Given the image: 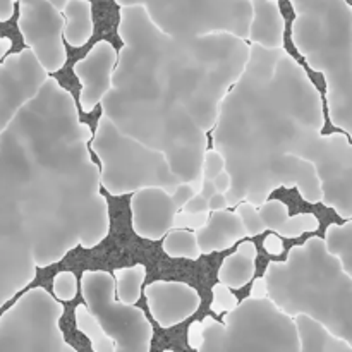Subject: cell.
<instances>
[{
	"label": "cell",
	"mask_w": 352,
	"mask_h": 352,
	"mask_svg": "<svg viewBox=\"0 0 352 352\" xmlns=\"http://www.w3.org/2000/svg\"><path fill=\"white\" fill-rule=\"evenodd\" d=\"M294 323L296 330H298L301 352L351 351V347L340 337L333 336L323 323L311 318V316L296 315Z\"/></svg>",
	"instance_id": "16"
},
{
	"label": "cell",
	"mask_w": 352,
	"mask_h": 352,
	"mask_svg": "<svg viewBox=\"0 0 352 352\" xmlns=\"http://www.w3.org/2000/svg\"><path fill=\"white\" fill-rule=\"evenodd\" d=\"M195 189L191 188V184H188V182H181V184L175 188V191L172 192V198H174L175 205H177V208L181 210L182 206L186 205V201H188L189 198H191L192 195H195Z\"/></svg>",
	"instance_id": "28"
},
{
	"label": "cell",
	"mask_w": 352,
	"mask_h": 352,
	"mask_svg": "<svg viewBox=\"0 0 352 352\" xmlns=\"http://www.w3.org/2000/svg\"><path fill=\"white\" fill-rule=\"evenodd\" d=\"M212 181H213V186H215L217 191H219V192H223V195H226V192L229 191L230 175H229V172H227V170H222L220 174H217L215 177L212 179Z\"/></svg>",
	"instance_id": "34"
},
{
	"label": "cell",
	"mask_w": 352,
	"mask_h": 352,
	"mask_svg": "<svg viewBox=\"0 0 352 352\" xmlns=\"http://www.w3.org/2000/svg\"><path fill=\"white\" fill-rule=\"evenodd\" d=\"M212 306H210V309H212L215 315H222V313H227L230 311V309H234L237 306V298L234 296L232 289L227 287L226 284H222V282H219V284H215L212 287Z\"/></svg>",
	"instance_id": "25"
},
{
	"label": "cell",
	"mask_w": 352,
	"mask_h": 352,
	"mask_svg": "<svg viewBox=\"0 0 352 352\" xmlns=\"http://www.w3.org/2000/svg\"><path fill=\"white\" fill-rule=\"evenodd\" d=\"M203 340V323L201 322H196L192 323V325H189V330H188V342L189 346L192 347V349L198 351L199 344H201Z\"/></svg>",
	"instance_id": "31"
},
{
	"label": "cell",
	"mask_w": 352,
	"mask_h": 352,
	"mask_svg": "<svg viewBox=\"0 0 352 352\" xmlns=\"http://www.w3.org/2000/svg\"><path fill=\"white\" fill-rule=\"evenodd\" d=\"M89 146L100 160V182L109 195H133L138 189L151 186L174 192L181 184L160 150L120 131L103 113Z\"/></svg>",
	"instance_id": "6"
},
{
	"label": "cell",
	"mask_w": 352,
	"mask_h": 352,
	"mask_svg": "<svg viewBox=\"0 0 352 352\" xmlns=\"http://www.w3.org/2000/svg\"><path fill=\"white\" fill-rule=\"evenodd\" d=\"M199 352H301L294 318L270 298H248L222 323L203 320Z\"/></svg>",
	"instance_id": "5"
},
{
	"label": "cell",
	"mask_w": 352,
	"mask_h": 352,
	"mask_svg": "<svg viewBox=\"0 0 352 352\" xmlns=\"http://www.w3.org/2000/svg\"><path fill=\"white\" fill-rule=\"evenodd\" d=\"M91 138L72 93L50 76L0 138V206L38 268L58 263L78 246L93 250L109 236V203L100 192Z\"/></svg>",
	"instance_id": "2"
},
{
	"label": "cell",
	"mask_w": 352,
	"mask_h": 352,
	"mask_svg": "<svg viewBox=\"0 0 352 352\" xmlns=\"http://www.w3.org/2000/svg\"><path fill=\"white\" fill-rule=\"evenodd\" d=\"M14 12H16L14 0H0V23H7L12 19Z\"/></svg>",
	"instance_id": "32"
},
{
	"label": "cell",
	"mask_w": 352,
	"mask_h": 352,
	"mask_svg": "<svg viewBox=\"0 0 352 352\" xmlns=\"http://www.w3.org/2000/svg\"><path fill=\"white\" fill-rule=\"evenodd\" d=\"M52 291L58 301H72L78 296V277L72 272H58L52 280Z\"/></svg>",
	"instance_id": "24"
},
{
	"label": "cell",
	"mask_w": 352,
	"mask_h": 352,
	"mask_svg": "<svg viewBox=\"0 0 352 352\" xmlns=\"http://www.w3.org/2000/svg\"><path fill=\"white\" fill-rule=\"evenodd\" d=\"M85 305L95 315L116 352H148L153 340V327L143 309L126 305L116 296V278L107 270H86L81 275Z\"/></svg>",
	"instance_id": "9"
},
{
	"label": "cell",
	"mask_w": 352,
	"mask_h": 352,
	"mask_svg": "<svg viewBox=\"0 0 352 352\" xmlns=\"http://www.w3.org/2000/svg\"><path fill=\"white\" fill-rule=\"evenodd\" d=\"M226 170V160L219 150H208L206 148L205 158H203V179H213L217 174Z\"/></svg>",
	"instance_id": "27"
},
{
	"label": "cell",
	"mask_w": 352,
	"mask_h": 352,
	"mask_svg": "<svg viewBox=\"0 0 352 352\" xmlns=\"http://www.w3.org/2000/svg\"><path fill=\"white\" fill-rule=\"evenodd\" d=\"M268 298L287 315H308L340 339L351 337L352 282L327 250L323 237L309 236L287 251L284 261L265 268Z\"/></svg>",
	"instance_id": "4"
},
{
	"label": "cell",
	"mask_w": 352,
	"mask_h": 352,
	"mask_svg": "<svg viewBox=\"0 0 352 352\" xmlns=\"http://www.w3.org/2000/svg\"><path fill=\"white\" fill-rule=\"evenodd\" d=\"M210 212H184V210H177L174 217V223L172 229H195L198 230L203 227L208 220Z\"/></svg>",
	"instance_id": "26"
},
{
	"label": "cell",
	"mask_w": 352,
	"mask_h": 352,
	"mask_svg": "<svg viewBox=\"0 0 352 352\" xmlns=\"http://www.w3.org/2000/svg\"><path fill=\"white\" fill-rule=\"evenodd\" d=\"M195 232L201 254L227 251L246 237V230L241 223V219L236 212H229V210L213 212L205 226L199 227Z\"/></svg>",
	"instance_id": "14"
},
{
	"label": "cell",
	"mask_w": 352,
	"mask_h": 352,
	"mask_svg": "<svg viewBox=\"0 0 352 352\" xmlns=\"http://www.w3.org/2000/svg\"><path fill=\"white\" fill-rule=\"evenodd\" d=\"M119 7L141 6L155 26L179 38L230 33L248 40L250 0H116Z\"/></svg>",
	"instance_id": "7"
},
{
	"label": "cell",
	"mask_w": 352,
	"mask_h": 352,
	"mask_svg": "<svg viewBox=\"0 0 352 352\" xmlns=\"http://www.w3.org/2000/svg\"><path fill=\"white\" fill-rule=\"evenodd\" d=\"M116 296L126 305H136L141 298V289L146 280V267L141 263L131 267L117 268L116 275Z\"/></svg>",
	"instance_id": "19"
},
{
	"label": "cell",
	"mask_w": 352,
	"mask_h": 352,
	"mask_svg": "<svg viewBox=\"0 0 352 352\" xmlns=\"http://www.w3.org/2000/svg\"><path fill=\"white\" fill-rule=\"evenodd\" d=\"M117 65V50L107 40H100L91 50L74 64L72 71L81 85L79 107L85 113H91L103 96L112 88L113 69Z\"/></svg>",
	"instance_id": "11"
},
{
	"label": "cell",
	"mask_w": 352,
	"mask_h": 352,
	"mask_svg": "<svg viewBox=\"0 0 352 352\" xmlns=\"http://www.w3.org/2000/svg\"><path fill=\"white\" fill-rule=\"evenodd\" d=\"M251 23L248 40L267 48L285 45V17L278 0H250Z\"/></svg>",
	"instance_id": "15"
},
{
	"label": "cell",
	"mask_w": 352,
	"mask_h": 352,
	"mask_svg": "<svg viewBox=\"0 0 352 352\" xmlns=\"http://www.w3.org/2000/svg\"><path fill=\"white\" fill-rule=\"evenodd\" d=\"M258 212H260L261 220H263L265 227L270 229L272 232H277L278 227L284 223V220L289 217V206L285 205L280 199H270L261 203L258 206Z\"/></svg>",
	"instance_id": "22"
},
{
	"label": "cell",
	"mask_w": 352,
	"mask_h": 352,
	"mask_svg": "<svg viewBox=\"0 0 352 352\" xmlns=\"http://www.w3.org/2000/svg\"><path fill=\"white\" fill-rule=\"evenodd\" d=\"M198 192L203 196V198H206V199L212 198V196L217 192V188H215V186H213L212 179H203L201 189H199Z\"/></svg>",
	"instance_id": "36"
},
{
	"label": "cell",
	"mask_w": 352,
	"mask_h": 352,
	"mask_svg": "<svg viewBox=\"0 0 352 352\" xmlns=\"http://www.w3.org/2000/svg\"><path fill=\"white\" fill-rule=\"evenodd\" d=\"M263 248L268 254H272V256H280V254H284L285 251L284 243H282L280 237L275 236V234H270L268 237H265Z\"/></svg>",
	"instance_id": "30"
},
{
	"label": "cell",
	"mask_w": 352,
	"mask_h": 352,
	"mask_svg": "<svg viewBox=\"0 0 352 352\" xmlns=\"http://www.w3.org/2000/svg\"><path fill=\"white\" fill-rule=\"evenodd\" d=\"M250 296L251 298H267L268 287H267V280H265V277H258L256 280L253 282Z\"/></svg>",
	"instance_id": "35"
},
{
	"label": "cell",
	"mask_w": 352,
	"mask_h": 352,
	"mask_svg": "<svg viewBox=\"0 0 352 352\" xmlns=\"http://www.w3.org/2000/svg\"><path fill=\"white\" fill-rule=\"evenodd\" d=\"M323 126L325 105L308 69L285 47L251 45L212 129L230 175L229 206H260L280 188L298 189L309 205L322 201L309 158Z\"/></svg>",
	"instance_id": "3"
},
{
	"label": "cell",
	"mask_w": 352,
	"mask_h": 352,
	"mask_svg": "<svg viewBox=\"0 0 352 352\" xmlns=\"http://www.w3.org/2000/svg\"><path fill=\"white\" fill-rule=\"evenodd\" d=\"M177 210L172 192L164 188L151 186L138 189L131 198V223L134 234L148 241L164 239L172 229Z\"/></svg>",
	"instance_id": "12"
},
{
	"label": "cell",
	"mask_w": 352,
	"mask_h": 352,
	"mask_svg": "<svg viewBox=\"0 0 352 352\" xmlns=\"http://www.w3.org/2000/svg\"><path fill=\"white\" fill-rule=\"evenodd\" d=\"M181 210H184V212H210L208 199L203 198L199 192H195Z\"/></svg>",
	"instance_id": "29"
},
{
	"label": "cell",
	"mask_w": 352,
	"mask_h": 352,
	"mask_svg": "<svg viewBox=\"0 0 352 352\" xmlns=\"http://www.w3.org/2000/svg\"><path fill=\"white\" fill-rule=\"evenodd\" d=\"M148 309L162 329H172L191 318L201 305L199 292L186 282L155 280L144 289Z\"/></svg>",
	"instance_id": "13"
},
{
	"label": "cell",
	"mask_w": 352,
	"mask_h": 352,
	"mask_svg": "<svg viewBox=\"0 0 352 352\" xmlns=\"http://www.w3.org/2000/svg\"><path fill=\"white\" fill-rule=\"evenodd\" d=\"M17 31L48 72L60 71L67 60L64 45L65 17L47 0H17Z\"/></svg>",
	"instance_id": "10"
},
{
	"label": "cell",
	"mask_w": 352,
	"mask_h": 352,
	"mask_svg": "<svg viewBox=\"0 0 352 352\" xmlns=\"http://www.w3.org/2000/svg\"><path fill=\"white\" fill-rule=\"evenodd\" d=\"M47 2H50L55 9H58L62 12V10L65 9V6H67L69 0H47Z\"/></svg>",
	"instance_id": "37"
},
{
	"label": "cell",
	"mask_w": 352,
	"mask_h": 352,
	"mask_svg": "<svg viewBox=\"0 0 352 352\" xmlns=\"http://www.w3.org/2000/svg\"><path fill=\"white\" fill-rule=\"evenodd\" d=\"M112 88L102 113L120 131L160 150L172 172L196 192L203 182L206 133L250 57L244 38L210 33L179 38L164 33L141 6L120 7Z\"/></svg>",
	"instance_id": "1"
},
{
	"label": "cell",
	"mask_w": 352,
	"mask_h": 352,
	"mask_svg": "<svg viewBox=\"0 0 352 352\" xmlns=\"http://www.w3.org/2000/svg\"><path fill=\"white\" fill-rule=\"evenodd\" d=\"M210 212H219V210H227L229 208V203H227V196L223 192L217 191L212 198L208 199Z\"/></svg>",
	"instance_id": "33"
},
{
	"label": "cell",
	"mask_w": 352,
	"mask_h": 352,
	"mask_svg": "<svg viewBox=\"0 0 352 352\" xmlns=\"http://www.w3.org/2000/svg\"><path fill=\"white\" fill-rule=\"evenodd\" d=\"M162 250L170 258H184V260H198L201 250L198 246L196 232L188 229H170L164 236Z\"/></svg>",
	"instance_id": "21"
},
{
	"label": "cell",
	"mask_w": 352,
	"mask_h": 352,
	"mask_svg": "<svg viewBox=\"0 0 352 352\" xmlns=\"http://www.w3.org/2000/svg\"><path fill=\"white\" fill-rule=\"evenodd\" d=\"M62 316L64 306L47 289H24L0 315V347L30 352H76L58 325Z\"/></svg>",
	"instance_id": "8"
},
{
	"label": "cell",
	"mask_w": 352,
	"mask_h": 352,
	"mask_svg": "<svg viewBox=\"0 0 352 352\" xmlns=\"http://www.w3.org/2000/svg\"><path fill=\"white\" fill-rule=\"evenodd\" d=\"M237 217L241 219V223H243L244 230H246V236L254 237L260 236L267 230L263 220H261L260 212H258V206L253 205L250 201H241L239 205H236Z\"/></svg>",
	"instance_id": "23"
},
{
	"label": "cell",
	"mask_w": 352,
	"mask_h": 352,
	"mask_svg": "<svg viewBox=\"0 0 352 352\" xmlns=\"http://www.w3.org/2000/svg\"><path fill=\"white\" fill-rule=\"evenodd\" d=\"M74 320L76 327H78L79 332L89 340L91 344V349L95 352H116L112 339L107 336L105 330L102 329L98 320L95 318L91 311L88 309L86 305L76 306L74 309Z\"/></svg>",
	"instance_id": "20"
},
{
	"label": "cell",
	"mask_w": 352,
	"mask_h": 352,
	"mask_svg": "<svg viewBox=\"0 0 352 352\" xmlns=\"http://www.w3.org/2000/svg\"><path fill=\"white\" fill-rule=\"evenodd\" d=\"M14 2H17V0H14Z\"/></svg>",
	"instance_id": "38"
},
{
	"label": "cell",
	"mask_w": 352,
	"mask_h": 352,
	"mask_svg": "<svg viewBox=\"0 0 352 352\" xmlns=\"http://www.w3.org/2000/svg\"><path fill=\"white\" fill-rule=\"evenodd\" d=\"M62 14L65 17L64 40L74 48L85 47L95 31L91 2L89 0H69Z\"/></svg>",
	"instance_id": "17"
},
{
	"label": "cell",
	"mask_w": 352,
	"mask_h": 352,
	"mask_svg": "<svg viewBox=\"0 0 352 352\" xmlns=\"http://www.w3.org/2000/svg\"><path fill=\"white\" fill-rule=\"evenodd\" d=\"M254 272H256V258L237 250L236 253L223 258L219 268V282L230 289H243L253 280Z\"/></svg>",
	"instance_id": "18"
}]
</instances>
